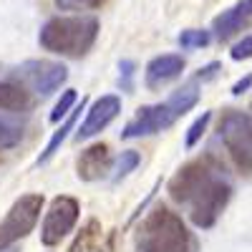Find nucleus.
Wrapping results in <instances>:
<instances>
[{
	"label": "nucleus",
	"instance_id": "1",
	"mask_svg": "<svg viewBox=\"0 0 252 252\" xmlns=\"http://www.w3.org/2000/svg\"><path fill=\"white\" fill-rule=\"evenodd\" d=\"M169 194L177 204L187 207L189 220L197 227L207 229L217 222L224 204L229 202L232 184L212 157H204L182 166L174 174L169 182Z\"/></svg>",
	"mask_w": 252,
	"mask_h": 252
},
{
	"label": "nucleus",
	"instance_id": "2",
	"mask_svg": "<svg viewBox=\"0 0 252 252\" xmlns=\"http://www.w3.org/2000/svg\"><path fill=\"white\" fill-rule=\"evenodd\" d=\"M194 240L179 215L154 207L136 229V252H192Z\"/></svg>",
	"mask_w": 252,
	"mask_h": 252
},
{
	"label": "nucleus",
	"instance_id": "3",
	"mask_svg": "<svg viewBox=\"0 0 252 252\" xmlns=\"http://www.w3.org/2000/svg\"><path fill=\"white\" fill-rule=\"evenodd\" d=\"M98 35V20L89 15H63L51 18L48 23L40 28V46L51 53L81 58L91 51Z\"/></svg>",
	"mask_w": 252,
	"mask_h": 252
},
{
	"label": "nucleus",
	"instance_id": "4",
	"mask_svg": "<svg viewBox=\"0 0 252 252\" xmlns=\"http://www.w3.org/2000/svg\"><path fill=\"white\" fill-rule=\"evenodd\" d=\"M220 139L242 174H252V116L227 109L220 119Z\"/></svg>",
	"mask_w": 252,
	"mask_h": 252
},
{
	"label": "nucleus",
	"instance_id": "5",
	"mask_svg": "<svg viewBox=\"0 0 252 252\" xmlns=\"http://www.w3.org/2000/svg\"><path fill=\"white\" fill-rule=\"evenodd\" d=\"M40 209H43V194L20 197L10 207V212L5 215V220L0 222V250H5L13 242H18L20 237H26L35 227V222L40 217Z\"/></svg>",
	"mask_w": 252,
	"mask_h": 252
},
{
	"label": "nucleus",
	"instance_id": "6",
	"mask_svg": "<svg viewBox=\"0 0 252 252\" xmlns=\"http://www.w3.org/2000/svg\"><path fill=\"white\" fill-rule=\"evenodd\" d=\"M78 222V202L73 197H56L46 212L43 227H40V240L43 245L53 247L66 237Z\"/></svg>",
	"mask_w": 252,
	"mask_h": 252
},
{
	"label": "nucleus",
	"instance_id": "7",
	"mask_svg": "<svg viewBox=\"0 0 252 252\" xmlns=\"http://www.w3.org/2000/svg\"><path fill=\"white\" fill-rule=\"evenodd\" d=\"M18 73L40 96H48V94L58 91L61 83L68 78V68L63 63H51V61H28L18 68Z\"/></svg>",
	"mask_w": 252,
	"mask_h": 252
},
{
	"label": "nucleus",
	"instance_id": "8",
	"mask_svg": "<svg viewBox=\"0 0 252 252\" xmlns=\"http://www.w3.org/2000/svg\"><path fill=\"white\" fill-rule=\"evenodd\" d=\"M177 121V116L169 111L166 103H157V106H141L139 114L124 126L121 136L124 139H139V136H149V134H159L164 129Z\"/></svg>",
	"mask_w": 252,
	"mask_h": 252
},
{
	"label": "nucleus",
	"instance_id": "9",
	"mask_svg": "<svg viewBox=\"0 0 252 252\" xmlns=\"http://www.w3.org/2000/svg\"><path fill=\"white\" fill-rule=\"evenodd\" d=\"M121 111V98L109 94V96H101L98 101H94V106L89 109L86 119H83V124L78 126V131H76V139L78 141H86L91 136H96L98 131H103L106 126L119 116Z\"/></svg>",
	"mask_w": 252,
	"mask_h": 252
},
{
	"label": "nucleus",
	"instance_id": "10",
	"mask_svg": "<svg viewBox=\"0 0 252 252\" xmlns=\"http://www.w3.org/2000/svg\"><path fill=\"white\" fill-rule=\"evenodd\" d=\"M250 20H252V0H240V3L222 10L215 18L212 31H215V35L220 40H227V38H232L237 31H242L245 26H250Z\"/></svg>",
	"mask_w": 252,
	"mask_h": 252
},
{
	"label": "nucleus",
	"instance_id": "11",
	"mask_svg": "<svg viewBox=\"0 0 252 252\" xmlns=\"http://www.w3.org/2000/svg\"><path fill=\"white\" fill-rule=\"evenodd\" d=\"M182 71H184V58L182 56H177V53L157 56L154 61H149V66H146V86L159 89L161 83L182 76Z\"/></svg>",
	"mask_w": 252,
	"mask_h": 252
},
{
	"label": "nucleus",
	"instance_id": "12",
	"mask_svg": "<svg viewBox=\"0 0 252 252\" xmlns=\"http://www.w3.org/2000/svg\"><path fill=\"white\" fill-rule=\"evenodd\" d=\"M109 172V146L106 144H94L78 157V177L83 182L101 179Z\"/></svg>",
	"mask_w": 252,
	"mask_h": 252
},
{
	"label": "nucleus",
	"instance_id": "13",
	"mask_svg": "<svg viewBox=\"0 0 252 252\" xmlns=\"http://www.w3.org/2000/svg\"><path fill=\"white\" fill-rule=\"evenodd\" d=\"M197 101H199V86H197V81H189V83H184L182 89H177L164 103H166V106H169V111L179 119V116H184L187 111H192V109L197 106Z\"/></svg>",
	"mask_w": 252,
	"mask_h": 252
},
{
	"label": "nucleus",
	"instance_id": "14",
	"mask_svg": "<svg viewBox=\"0 0 252 252\" xmlns=\"http://www.w3.org/2000/svg\"><path fill=\"white\" fill-rule=\"evenodd\" d=\"M31 94L18 83L0 81V109L3 111H26L31 109Z\"/></svg>",
	"mask_w": 252,
	"mask_h": 252
},
{
	"label": "nucleus",
	"instance_id": "15",
	"mask_svg": "<svg viewBox=\"0 0 252 252\" xmlns=\"http://www.w3.org/2000/svg\"><path fill=\"white\" fill-rule=\"evenodd\" d=\"M83 103H86V101H83ZM83 103H81V109H83ZM81 109L71 111V114H68V119H66V124H63L61 129H58V131H56V134L51 136V141H48V146H46V149H43V154L38 157V164H46V161H48V159H51V157H53V154H56L58 149H61V144L66 141L68 131H71L73 126H76V119H78V111H81Z\"/></svg>",
	"mask_w": 252,
	"mask_h": 252
},
{
	"label": "nucleus",
	"instance_id": "16",
	"mask_svg": "<svg viewBox=\"0 0 252 252\" xmlns=\"http://www.w3.org/2000/svg\"><path fill=\"white\" fill-rule=\"evenodd\" d=\"M209 40H212L209 31H199V28H189V31H182L179 33V46L187 48V51L204 48V46H209Z\"/></svg>",
	"mask_w": 252,
	"mask_h": 252
},
{
	"label": "nucleus",
	"instance_id": "17",
	"mask_svg": "<svg viewBox=\"0 0 252 252\" xmlns=\"http://www.w3.org/2000/svg\"><path fill=\"white\" fill-rule=\"evenodd\" d=\"M139 161H141L139 152H134V149L121 152V157L114 161V182H119V179H124L126 174H129V172H134L136 166H139Z\"/></svg>",
	"mask_w": 252,
	"mask_h": 252
},
{
	"label": "nucleus",
	"instance_id": "18",
	"mask_svg": "<svg viewBox=\"0 0 252 252\" xmlns=\"http://www.w3.org/2000/svg\"><path fill=\"white\" fill-rule=\"evenodd\" d=\"M20 139H23V129H20L18 124L0 116V146H3V149H10V146H15Z\"/></svg>",
	"mask_w": 252,
	"mask_h": 252
},
{
	"label": "nucleus",
	"instance_id": "19",
	"mask_svg": "<svg viewBox=\"0 0 252 252\" xmlns=\"http://www.w3.org/2000/svg\"><path fill=\"white\" fill-rule=\"evenodd\" d=\"M73 103H76V91H73V89L63 91V96L56 101V106H53V111H51V121H53V124H58L63 116H68V114H71V109H73Z\"/></svg>",
	"mask_w": 252,
	"mask_h": 252
},
{
	"label": "nucleus",
	"instance_id": "20",
	"mask_svg": "<svg viewBox=\"0 0 252 252\" xmlns=\"http://www.w3.org/2000/svg\"><path fill=\"white\" fill-rule=\"evenodd\" d=\"M209 119H212V114H209V111H204L192 126H189V131H187V149H192V146L202 139V134H204V129H207V124H209Z\"/></svg>",
	"mask_w": 252,
	"mask_h": 252
},
{
	"label": "nucleus",
	"instance_id": "21",
	"mask_svg": "<svg viewBox=\"0 0 252 252\" xmlns=\"http://www.w3.org/2000/svg\"><path fill=\"white\" fill-rule=\"evenodd\" d=\"M229 56H232L235 61H247V58H252V35H245L240 43H235L232 51H229Z\"/></svg>",
	"mask_w": 252,
	"mask_h": 252
},
{
	"label": "nucleus",
	"instance_id": "22",
	"mask_svg": "<svg viewBox=\"0 0 252 252\" xmlns=\"http://www.w3.org/2000/svg\"><path fill=\"white\" fill-rule=\"evenodd\" d=\"M63 10H81V8H98L106 0H56Z\"/></svg>",
	"mask_w": 252,
	"mask_h": 252
},
{
	"label": "nucleus",
	"instance_id": "23",
	"mask_svg": "<svg viewBox=\"0 0 252 252\" xmlns=\"http://www.w3.org/2000/svg\"><path fill=\"white\" fill-rule=\"evenodd\" d=\"M217 71H220V63H207L204 68H199V73H197L194 81H209V78L217 76Z\"/></svg>",
	"mask_w": 252,
	"mask_h": 252
},
{
	"label": "nucleus",
	"instance_id": "24",
	"mask_svg": "<svg viewBox=\"0 0 252 252\" xmlns=\"http://www.w3.org/2000/svg\"><path fill=\"white\" fill-rule=\"evenodd\" d=\"M250 86H252V73H247L245 78H240V81L235 83V86H232V94H235V96H240V94H245Z\"/></svg>",
	"mask_w": 252,
	"mask_h": 252
},
{
	"label": "nucleus",
	"instance_id": "25",
	"mask_svg": "<svg viewBox=\"0 0 252 252\" xmlns=\"http://www.w3.org/2000/svg\"><path fill=\"white\" fill-rule=\"evenodd\" d=\"M121 71H124V86L129 89V78L134 73V63L131 61H121Z\"/></svg>",
	"mask_w": 252,
	"mask_h": 252
}]
</instances>
